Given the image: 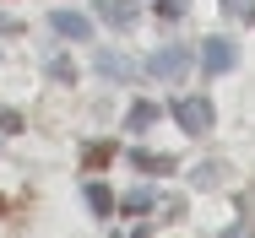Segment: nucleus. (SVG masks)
<instances>
[{
  "instance_id": "f8f14e48",
  "label": "nucleus",
  "mask_w": 255,
  "mask_h": 238,
  "mask_svg": "<svg viewBox=\"0 0 255 238\" xmlns=\"http://www.w3.org/2000/svg\"><path fill=\"white\" fill-rule=\"evenodd\" d=\"M152 206H157V200H152V195H147V190H136V195H125V211H130V217H147V211H152Z\"/></svg>"
},
{
  "instance_id": "4468645a",
  "label": "nucleus",
  "mask_w": 255,
  "mask_h": 238,
  "mask_svg": "<svg viewBox=\"0 0 255 238\" xmlns=\"http://www.w3.org/2000/svg\"><path fill=\"white\" fill-rule=\"evenodd\" d=\"M217 179H223V168H217V162H212V168H196V184H201V190H212Z\"/></svg>"
},
{
  "instance_id": "ddd939ff",
  "label": "nucleus",
  "mask_w": 255,
  "mask_h": 238,
  "mask_svg": "<svg viewBox=\"0 0 255 238\" xmlns=\"http://www.w3.org/2000/svg\"><path fill=\"white\" fill-rule=\"evenodd\" d=\"M223 11L239 16V22H255V0H223Z\"/></svg>"
},
{
  "instance_id": "0eeeda50",
  "label": "nucleus",
  "mask_w": 255,
  "mask_h": 238,
  "mask_svg": "<svg viewBox=\"0 0 255 238\" xmlns=\"http://www.w3.org/2000/svg\"><path fill=\"white\" fill-rule=\"evenodd\" d=\"M125 162L141 173H174V157H157V152H125Z\"/></svg>"
},
{
  "instance_id": "20e7f679",
  "label": "nucleus",
  "mask_w": 255,
  "mask_h": 238,
  "mask_svg": "<svg viewBox=\"0 0 255 238\" xmlns=\"http://www.w3.org/2000/svg\"><path fill=\"white\" fill-rule=\"evenodd\" d=\"M98 16L109 22V27H136L141 5H136V0H98Z\"/></svg>"
},
{
  "instance_id": "7ed1b4c3",
  "label": "nucleus",
  "mask_w": 255,
  "mask_h": 238,
  "mask_svg": "<svg viewBox=\"0 0 255 238\" xmlns=\"http://www.w3.org/2000/svg\"><path fill=\"white\" fill-rule=\"evenodd\" d=\"M201 65H206V76H228V71L239 65V49L228 44V38H206V49H201Z\"/></svg>"
},
{
  "instance_id": "39448f33",
  "label": "nucleus",
  "mask_w": 255,
  "mask_h": 238,
  "mask_svg": "<svg viewBox=\"0 0 255 238\" xmlns=\"http://www.w3.org/2000/svg\"><path fill=\"white\" fill-rule=\"evenodd\" d=\"M49 27L60 33V38H87V33H93V22H87L82 11H54V16H49Z\"/></svg>"
},
{
  "instance_id": "f257e3e1",
  "label": "nucleus",
  "mask_w": 255,
  "mask_h": 238,
  "mask_svg": "<svg viewBox=\"0 0 255 238\" xmlns=\"http://www.w3.org/2000/svg\"><path fill=\"white\" fill-rule=\"evenodd\" d=\"M174 119H179L185 136H206L212 119H217V114H212V97H179V103H174Z\"/></svg>"
},
{
  "instance_id": "f03ea898",
  "label": "nucleus",
  "mask_w": 255,
  "mask_h": 238,
  "mask_svg": "<svg viewBox=\"0 0 255 238\" xmlns=\"http://www.w3.org/2000/svg\"><path fill=\"white\" fill-rule=\"evenodd\" d=\"M185 71H190V49L185 44H168V49H157L147 60V76H157V81H179Z\"/></svg>"
},
{
  "instance_id": "1a4fd4ad",
  "label": "nucleus",
  "mask_w": 255,
  "mask_h": 238,
  "mask_svg": "<svg viewBox=\"0 0 255 238\" xmlns=\"http://www.w3.org/2000/svg\"><path fill=\"white\" fill-rule=\"evenodd\" d=\"M114 157V141H93V146H82V168H103Z\"/></svg>"
},
{
  "instance_id": "2eb2a0df",
  "label": "nucleus",
  "mask_w": 255,
  "mask_h": 238,
  "mask_svg": "<svg viewBox=\"0 0 255 238\" xmlns=\"http://www.w3.org/2000/svg\"><path fill=\"white\" fill-rule=\"evenodd\" d=\"M0 33H22V27H16V22H11V16H0Z\"/></svg>"
},
{
  "instance_id": "9b49d317",
  "label": "nucleus",
  "mask_w": 255,
  "mask_h": 238,
  "mask_svg": "<svg viewBox=\"0 0 255 238\" xmlns=\"http://www.w3.org/2000/svg\"><path fill=\"white\" fill-rule=\"evenodd\" d=\"M152 11L163 16V22H174V16H185V11H190V0H152Z\"/></svg>"
},
{
  "instance_id": "423d86ee",
  "label": "nucleus",
  "mask_w": 255,
  "mask_h": 238,
  "mask_svg": "<svg viewBox=\"0 0 255 238\" xmlns=\"http://www.w3.org/2000/svg\"><path fill=\"white\" fill-rule=\"evenodd\" d=\"M98 71L109 81H136V65H130L125 54H114V49H98Z\"/></svg>"
},
{
  "instance_id": "9d476101",
  "label": "nucleus",
  "mask_w": 255,
  "mask_h": 238,
  "mask_svg": "<svg viewBox=\"0 0 255 238\" xmlns=\"http://www.w3.org/2000/svg\"><path fill=\"white\" fill-rule=\"evenodd\" d=\"M87 211H93V217H109V211H114V195L103 190V184H87Z\"/></svg>"
},
{
  "instance_id": "6e6552de",
  "label": "nucleus",
  "mask_w": 255,
  "mask_h": 238,
  "mask_svg": "<svg viewBox=\"0 0 255 238\" xmlns=\"http://www.w3.org/2000/svg\"><path fill=\"white\" fill-rule=\"evenodd\" d=\"M157 119H163V114H157V103H136V108L125 114V125H130V136H141V130H152Z\"/></svg>"
}]
</instances>
